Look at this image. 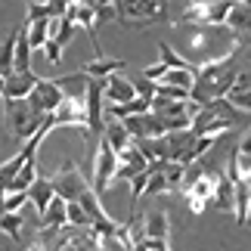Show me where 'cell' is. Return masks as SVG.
<instances>
[{
    "label": "cell",
    "mask_w": 251,
    "mask_h": 251,
    "mask_svg": "<svg viewBox=\"0 0 251 251\" xmlns=\"http://www.w3.org/2000/svg\"><path fill=\"white\" fill-rule=\"evenodd\" d=\"M41 220H44V226H65V224H69V217H65V201L59 196H53V201L47 205Z\"/></svg>",
    "instance_id": "d4e9b609"
},
{
    "label": "cell",
    "mask_w": 251,
    "mask_h": 251,
    "mask_svg": "<svg viewBox=\"0 0 251 251\" xmlns=\"http://www.w3.org/2000/svg\"><path fill=\"white\" fill-rule=\"evenodd\" d=\"M115 165H118V155H115V149L100 137V143H96V152H93V183H90L96 196H102V192L112 186Z\"/></svg>",
    "instance_id": "ba28073f"
},
{
    "label": "cell",
    "mask_w": 251,
    "mask_h": 251,
    "mask_svg": "<svg viewBox=\"0 0 251 251\" xmlns=\"http://www.w3.org/2000/svg\"><path fill=\"white\" fill-rule=\"evenodd\" d=\"M146 165H149V161L143 158L140 149L130 143L124 152H118V165H115V177H112V183H115V180H130V177H137V174L146 171Z\"/></svg>",
    "instance_id": "4fadbf2b"
},
{
    "label": "cell",
    "mask_w": 251,
    "mask_h": 251,
    "mask_svg": "<svg viewBox=\"0 0 251 251\" xmlns=\"http://www.w3.org/2000/svg\"><path fill=\"white\" fill-rule=\"evenodd\" d=\"M3 118H6V130L13 140H28L44 127L47 115H37L28 100H3Z\"/></svg>",
    "instance_id": "277c9868"
},
{
    "label": "cell",
    "mask_w": 251,
    "mask_h": 251,
    "mask_svg": "<svg viewBox=\"0 0 251 251\" xmlns=\"http://www.w3.org/2000/svg\"><path fill=\"white\" fill-rule=\"evenodd\" d=\"M0 233H6L9 239H22V214L19 211H6L0 217Z\"/></svg>",
    "instance_id": "4316f807"
},
{
    "label": "cell",
    "mask_w": 251,
    "mask_h": 251,
    "mask_svg": "<svg viewBox=\"0 0 251 251\" xmlns=\"http://www.w3.org/2000/svg\"><path fill=\"white\" fill-rule=\"evenodd\" d=\"M25 251H102V236L93 226H41Z\"/></svg>",
    "instance_id": "7a4b0ae2"
},
{
    "label": "cell",
    "mask_w": 251,
    "mask_h": 251,
    "mask_svg": "<svg viewBox=\"0 0 251 251\" xmlns=\"http://www.w3.org/2000/svg\"><path fill=\"white\" fill-rule=\"evenodd\" d=\"M183 165L177 161H149L146 168V186L143 196H165V192H177L183 183Z\"/></svg>",
    "instance_id": "8992f818"
},
{
    "label": "cell",
    "mask_w": 251,
    "mask_h": 251,
    "mask_svg": "<svg viewBox=\"0 0 251 251\" xmlns=\"http://www.w3.org/2000/svg\"><path fill=\"white\" fill-rule=\"evenodd\" d=\"M65 217H69V224H72V226H90L87 214L81 211V205H75V201H65Z\"/></svg>",
    "instance_id": "83f0119b"
},
{
    "label": "cell",
    "mask_w": 251,
    "mask_h": 251,
    "mask_svg": "<svg viewBox=\"0 0 251 251\" xmlns=\"http://www.w3.org/2000/svg\"><path fill=\"white\" fill-rule=\"evenodd\" d=\"M248 201H251L248 180H233V214H236V224L239 226L248 224Z\"/></svg>",
    "instance_id": "7402d4cb"
},
{
    "label": "cell",
    "mask_w": 251,
    "mask_h": 251,
    "mask_svg": "<svg viewBox=\"0 0 251 251\" xmlns=\"http://www.w3.org/2000/svg\"><path fill=\"white\" fill-rule=\"evenodd\" d=\"M72 34H75V25L62 16L59 19V31H56L53 37H47V44H44L47 47V62H50V65H56V62L62 59V47L72 41Z\"/></svg>",
    "instance_id": "e0dca14e"
},
{
    "label": "cell",
    "mask_w": 251,
    "mask_h": 251,
    "mask_svg": "<svg viewBox=\"0 0 251 251\" xmlns=\"http://www.w3.org/2000/svg\"><path fill=\"white\" fill-rule=\"evenodd\" d=\"M242 124H248V112L233 109L226 100H214V102H208V105H201V109L192 112L189 130L196 133V137H220L224 130L242 127Z\"/></svg>",
    "instance_id": "3957f363"
},
{
    "label": "cell",
    "mask_w": 251,
    "mask_h": 251,
    "mask_svg": "<svg viewBox=\"0 0 251 251\" xmlns=\"http://www.w3.org/2000/svg\"><path fill=\"white\" fill-rule=\"evenodd\" d=\"M41 81L34 72H13L3 81V100H25L28 93L34 90V84Z\"/></svg>",
    "instance_id": "2e32d148"
},
{
    "label": "cell",
    "mask_w": 251,
    "mask_h": 251,
    "mask_svg": "<svg viewBox=\"0 0 251 251\" xmlns=\"http://www.w3.org/2000/svg\"><path fill=\"white\" fill-rule=\"evenodd\" d=\"M127 65H124V59H109V56H96V59H90L81 69V75H87V78H96V81H105L109 75H121Z\"/></svg>",
    "instance_id": "ac0fdd59"
},
{
    "label": "cell",
    "mask_w": 251,
    "mask_h": 251,
    "mask_svg": "<svg viewBox=\"0 0 251 251\" xmlns=\"http://www.w3.org/2000/svg\"><path fill=\"white\" fill-rule=\"evenodd\" d=\"M229 13V3H220V0H201V3H189L183 9L180 22L183 25H224V19Z\"/></svg>",
    "instance_id": "9c48e42d"
},
{
    "label": "cell",
    "mask_w": 251,
    "mask_h": 251,
    "mask_svg": "<svg viewBox=\"0 0 251 251\" xmlns=\"http://www.w3.org/2000/svg\"><path fill=\"white\" fill-rule=\"evenodd\" d=\"M158 53H161V65H165L168 72H196L186 59H183V56H177V53L171 50V44L161 41V44H158Z\"/></svg>",
    "instance_id": "484cf974"
},
{
    "label": "cell",
    "mask_w": 251,
    "mask_h": 251,
    "mask_svg": "<svg viewBox=\"0 0 251 251\" xmlns=\"http://www.w3.org/2000/svg\"><path fill=\"white\" fill-rule=\"evenodd\" d=\"M239 72H242L239 69V53L226 56V59H217V62H208V65H199L196 75H192L189 102L196 109H201V105H208L214 100H224Z\"/></svg>",
    "instance_id": "6da1fadb"
},
{
    "label": "cell",
    "mask_w": 251,
    "mask_h": 251,
    "mask_svg": "<svg viewBox=\"0 0 251 251\" xmlns=\"http://www.w3.org/2000/svg\"><path fill=\"white\" fill-rule=\"evenodd\" d=\"M65 19H69L72 25H84L87 34H90V41H93L96 56H102V47L96 41V19H93V3L90 0H84V3H65Z\"/></svg>",
    "instance_id": "7c38bea8"
},
{
    "label": "cell",
    "mask_w": 251,
    "mask_h": 251,
    "mask_svg": "<svg viewBox=\"0 0 251 251\" xmlns=\"http://www.w3.org/2000/svg\"><path fill=\"white\" fill-rule=\"evenodd\" d=\"M248 16H251L248 3L245 0H236V3H229V13L224 19V28L236 37L239 44H248Z\"/></svg>",
    "instance_id": "5bb4252c"
},
{
    "label": "cell",
    "mask_w": 251,
    "mask_h": 251,
    "mask_svg": "<svg viewBox=\"0 0 251 251\" xmlns=\"http://www.w3.org/2000/svg\"><path fill=\"white\" fill-rule=\"evenodd\" d=\"M102 140H105V143H109V146L115 149V155H118V152H124V149H127L130 143H133V140H130V133L124 130V124H121V121H115V118H109V121H105Z\"/></svg>",
    "instance_id": "603a6c76"
},
{
    "label": "cell",
    "mask_w": 251,
    "mask_h": 251,
    "mask_svg": "<svg viewBox=\"0 0 251 251\" xmlns=\"http://www.w3.org/2000/svg\"><path fill=\"white\" fill-rule=\"evenodd\" d=\"M149 112L165 121L168 130H183V127H189L196 105H192L189 100H161V96H152Z\"/></svg>",
    "instance_id": "52a82bcc"
},
{
    "label": "cell",
    "mask_w": 251,
    "mask_h": 251,
    "mask_svg": "<svg viewBox=\"0 0 251 251\" xmlns=\"http://www.w3.org/2000/svg\"><path fill=\"white\" fill-rule=\"evenodd\" d=\"M248 87H251V78H248V69H242L236 75V81L229 84V90H226V96L224 100L233 105V109H239V112H248V105H251V96H248Z\"/></svg>",
    "instance_id": "d6986e66"
},
{
    "label": "cell",
    "mask_w": 251,
    "mask_h": 251,
    "mask_svg": "<svg viewBox=\"0 0 251 251\" xmlns=\"http://www.w3.org/2000/svg\"><path fill=\"white\" fill-rule=\"evenodd\" d=\"M130 84H133V93L143 96V100H152V96H155V84L146 81V78H133Z\"/></svg>",
    "instance_id": "f1b7e54d"
},
{
    "label": "cell",
    "mask_w": 251,
    "mask_h": 251,
    "mask_svg": "<svg viewBox=\"0 0 251 251\" xmlns=\"http://www.w3.org/2000/svg\"><path fill=\"white\" fill-rule=\"evenodd\" d=\"M115 19L124 28H146L152 22H165L168 6L165 3H146V0H130V3H115Z\"/></svg>",
    "instance_id": "5b68a950"
},
{
    "label": "cell",
    "mask_w": 251,
    "mask_h": 251,
    "mask_svg": "<svg viewBox=\"0 0 251 251\" xmlns=\"http://www.w3.org/2000/svg\"><path fill=\"white\" fill-rule=\"evenodd\" d=\"M140 229H143V242L171 245V214L165 208H152L146 214H140Z\"/></svg>",
    "instance_id": "30bf717a"
},
{
    "label": "cell",
    "mask_w": 251,
    "mask_h": 251,
    "mask_svg": "<svg viewBox=\"0 0 251 251\" xmlns=\"http://www.w3.org/2000/svg\"><path fill=\"white\" fill-rule=\"evenodd\" d=\"M25 196H28V201L37 208V214H44L47 211V205L53 201V186H50V177H34V183L25 189Z\"/></svg>",
    "instance_id": "ffe728a7"
},
{
    "label": "cell",
    "mask_w": 251,
    "mask_h": 251,
    "mask_svg": "<svg viewBox=\"0 0 251 251\" xmlns=\"http://www.w3.org/2000/svg\"><path fill=\"white\" fill-rule=\"evenodd\" d=\"M133 84L127 78H121V75H109V78L102 81V100L109 102V105H124V102H130L133 100Z\"/></svg>",
    "instance_id": "9a60e30c"
},
{
    "label": "cell",
    "mask_w": 251,
    "mask_h": 251,
    "mask_svg": "<svg viewBox=\"0 0 251 251\" xmlns=\"http://www.w3.org/2000/svg\"><path fill=\"white\" fill-rule=\"evenodd\" d=\"M217 201L220 211H233V180L226 177V174H220L217 183H214V196H211Z\"/></svg>",
    "instance_id": "cb8c5ba5"
},
{
    "label": "cell",
    "mask_w": 251,
    "mask_h": 251,
    "mask_svg": "<svg viewBox=\"0 0 251 251\" xmlns=\"http://www.w3.org/2000/svg\"><path fill=\"white\" fill-rule=\"evenodd\" d=\"M25 100H28V105H31L37 115H53L56 105L62 102V90L56 87V81H44V78H41V81L34 84V90L28 93Z\"/></svg>",
    "instance_id": "8fae6325"
},
{
    "label": "cell",
    "mask_w": 251,
    "mask_h": 251,
    "mask_svg": "<svg viewBox=\"0 0 251 251\" xmlns=\"http://www.w3.org/2000/svg\"><path fill=\"white\" fill-rule=\"evenodd\" d=\"M65 16V3L56 0V3H28V13H25V25L31 22H50V19H62Z\"/></svg>",
    "instance_id": "44dd1931"
}]
</instances>
